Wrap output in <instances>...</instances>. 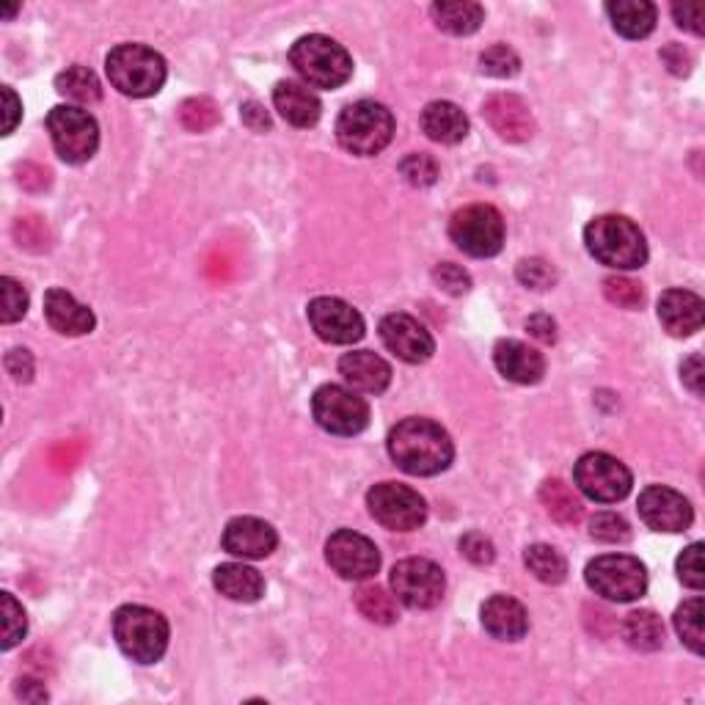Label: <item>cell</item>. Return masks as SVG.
Segmentation results:
<instances>
[{"label": "cell", "mask_w": 705, "mask_h": 705, "mask_svg": "<svg viewBox=\"0 0 705 705\" xmlns=\"http://www.w3.org/2000/svg\"><path fill=\"white\" fill-rule=\"evenodd\" d=\"M659 320L672 336H692L703 328L705 303L689 290H667L659 298Z\"/></svg>", "instance_id": "obj_22"}, {"label": "cell", "mask_w": 705, "mask_h": 705, "mask_svg": "<svg viewBox=\"0 0 705 705\" xmlns=\"http://www.w3.org/2000/svg\"><path fill=\"white\" fill-rule=\"evenodd\" d=\"M0 601H3V650H12L29 631V617L12 593H3Z\"/></svg>", "instance_id": "obj_41"}, {"label": "cell", "mask_w": 705, "mask_h": 705, "mask_svg": "<svg viewBox=\"0 0 705 705\" xmlns=\"http://www.w3.org/2000/svg\"><path fill=\"white\" fill-rule=\"evenodd\" d=\"M47 130H51L53 146L58 157L67 163H86L94 157L100 146V127L89 111L78 105H56L47 113Z\"/></svg>", "instance_id": "obj_9"}, {"label": "cell", "mask_w": 705, "mask_h": 705, "mask_svg": "<svg viewBox=\"0 0 705 705\" xmlns=\"http://www.w3.org/2000/svg\"><path fill=\"white\" fill-rule=\"evenodd\" d=\"M389 455L394 463L414 477H433L449 469L455 458V447L449 433L438 422L411 416L392 427L387 438Z\"/></svg>", "instance_id": "obj_1"}, {"label": "cell", "mask_w": 705, "mask_h": 705, "mask_svg": "<svg viewBox=\"0 0 705 705\" xmlns=\"http://www.w3.org/2000/svg\"><path fill=\"white\" fill-rule=\"evenodd\" d=\"M623 639L631 645L634 650H642V653H653L664 645V623L656 612L639 609L626 615L623 620Z\"/></svg>", "instance_id": "obj_30"}, {"label": "cell", "mask_w": 705, "mask_h": 705, "mask_svg": "<svg viewBox=\"0 0 705 705\" xmlns=\"http://www.w3.org/2000/svg\"><path fill=\"white\" fill-rule=\"evenodd\" d=\"M18 694L23 700H29V703H42V700H47V689L42 686L40 681H31V678H23V681H18Z\"/></svg>", "instance_id": "obj_56"}, {"label": "cell", "mask_w": 705, "mask_h": 705, "mask_svg": "<svg viewBox=\"0 0 705 705\" xmlns=\"http://www.w3.org/2000/svg\"><path fill=\"white\" fill-rule=\"evenodd\" d=\"M18 9H20V7H9V9H3V14H7V18H12V14L18 12Z\"/></svg>", "instance_id": "obj_57"}, {"label": "cell", "mask_w": 705, "mask_h": 705, "mask_svg": "<svg viewBox=\"0 0 705 705\" xmlns=\"http://www.w3.org/2000/svg\"><path fill=\"white\" fill-rule=\"evenodd\" d=\"M639 515L656 533H686L692 526V504L667 485H650L639 493Z\"/></svg>", "instance_id": "obj_17"}, {"label": "cell", "mask_w": 705, "mask_h": 705, "mask_svg": "<svg viewBox=\"0 0 705 705\" xmlns=\"http://www.w3.org/2000/svg\"><path fill=\"white\" fill-rule=\"evenodd\" d=\"M526 331L538 342H544V345H555L557 339V323L549 314H533V317L526 320Z\"/></svg>", "instance_id": "obj_53"}, {"label": "cell", "mask_w": 705, "mask_h": 705, "mask_svg": "<svg viewBox=\"0 0 705 705\" xmlns=\"http://www.w3.org/2000/svg\"><path fill=\"white\" fill-rule=\"evenodd\" d=\"M14 235H18L20 246L31 248V251H45L51 246V230L42 219L36 215H29V219H20L18 226H14Z\"/></svg>", "instance_id": "obj_45"}, {"label": "cell", "mask_w": 705, "mask_h": 705, "mask_svg": "<svg viewBox=\"0 0 705 705\" xmlns=\"http://www.w3.org/2000/svg\"><path fill=\"white\" fill-rule=\"evenodd\" d=\"M422 130L436 144H460L469 135V116L455 102L436 100L422 111Z\"/></svg>", "instance_id": "obj_26"}, {"label": "cell", "mask_w": 705, "mask_h": 705, "mask_svg": "<svg viewBox=\"0 0 705 705\" xmlns=\"http://www.w3.org/2000/svg\"><path fill=\"white\" fill-rule=\"evenodd\" d=\"M45 317L58 334H67V336L91 334L97 325L94 312H91L89 306H83V303L75 301V295H69V292L61 290V287L47 290Z\"/></svg>", "instance_id": "obj_25"}, {"label": "cell", "mask_w": 705, "mask_h": 705, "mask_svg": "<svg viewBox=\"0 0 705 705\" xmlns=\"http://www.w3.org/2000/svg\"><path fill=\"white\" fill-rule=\"evenodd\" d=\"M604 295L606 301L620 309H639L645 303L642 284L628 279V276H609V279H604Z\"/></svg>", "instance_id": "obj_38"}, {"label": "cell", "mask_w": 705, "mask_h": 705, "mask_svg": "<svg viewBox=\"0 0 705 705\" xmlns=\"http://www.w3.org/2000/svg\"><path fill=\"white\" fill-rule=\"evenodd\" d=\"M400 174L414 188H430L438 180V163L430 155H409L400 163Z\"/></svg>", "instance_id": "obj_43"}, {"label": "cell", "mask_w": 705, "mask_h": 705, "mask_svg": "<svg viewBox=\"0 0 705 705\" xmlns=\"http://www.w3.org/2000/svg\"><path fill=\"white\" fill-rule=\"evenodd\" d=\"M433 281H436L444 292H449V295H463V292L471 290V276L466 273L460 265H452V262L436 265V270H433Z\"/></svg>", "instance_id": "obj_46"}, {"label": "cell", "mask_w": 705, "mask_h": 705, "mask_svg": "<svg viewBox=\"0 0 705 705\" xmlns=\"http://www.w3.org/2000/svg\"><path fill=\"white\" fill-rule=\"evenodd\" d=\"M370 515L392 533H411L419 529L427 518V502L409 485L400 482H378L367 493Z\"/></svg>", "instance_id": "obj_11"}, {"label": "cell", "mask_w": 705, "mask_h": 705, "mask_svg": "<svg viewBox=\"0 0 705 705\" xmlns=\"http://www.w3.org/2000/svg\"><path fill=\"white\" fill-rule=\"evenodd\" d=\"M336 138L342 149L359 157H372L387 149L394 138V116L376 100L347 105L336 119Z\"/></svg>", "instance_id": "obj_3"}, {"label": "cell", "mask_w": 705, "mask_h": 705, "mask_svg": "<svg viewBox=\"0 0 705 705\" xmlns=\"http://www.w3.org/2000/svg\"><path fill=\"white\" fill-rule=\"evenodd\" d=\"M515 276H518L521 284L529 287V290H549V287H555L557 281L555 268L540 257L521 259L518 268H515Z\"/></svg>", "instance_id": "obj_42"}, {"label": "cell", "mask_w": 705, "mask_h": 705, "mask_svg": "<svg viewBox=\"0 0 705 705\" xmlns=\"http://www.w3.org/2000/svg\"><path fill=\"white\" fill-rule=\"evenodd\" d=\"M573 482L588 499L601 504H615L631 493V471L626 463L606 452H588L573 466Z\"/></svg>", "instance_id": "obj_12"}, {"label": "cell", "mask_w": 705, "mask_h": 705, "mask_svg": "<svg viewBox=\"0 0 705 705\" xmlns=\"http://www.w3.org/2000/svg\"><path fill=\"white\" fill-rule=\"evenodd\" d=\"M290 64L306 80V86H314V89H339L352 75L350 53L323 34L301 36L292 45Z\"/></svg>", "instance_id": "obj_4"}, {"label": "cell", "mask_w": 705, "mask_h": 705, "mask_svg": "<svg viewBox=\"0 0 705 705\" xmlns=\"http://www.w3.org/2000/svg\"><path fill=\"white\" fill-rule=\"evenodd\" d=\"M356 606H359L361 615L370 623H378V626H392L398 620V598L389 595L383 588H361L356 593Z\"/></svg>", "instance_id": "obj_34"}, {"label": "cell", "mask_w": 705, "mask_h": 705, "mask_svg": "<svg viewBox=\"0 0 705 705\" xmlns=\"http://www.w3.org/2000/svg\"><path fill=\"white\" fill-rule=\"evenodd\" d=\"M675 631L692 653L703 656V598H692L678 606Z\"/></svg>", "instance_id": "obj_35"}, {"label": "cell", "mask_w": 705, "mask_h": 705, "mask_svg": "<svg viewBox=\"0 0 705 705\" xmlns=\"http://www.w3.org/2000/svg\"><path fill=\"white\" fill-rule=\"evenodd\" d=\"M3 102H7V124H3V133H14V127H18L20 122V113H23V105H20L18 94H14L12 89H3Z\"/></svg>", "instance_id": "obj_55"}, {"label": "cell", "mask_w": 705, "mask_h": 705, "mask_svg": "<svg viewBox=\"0 0 705 705\" xmlns=\"http://www.w3.org/2000/svg\"><path fill=\"white\" fill-rule=\"evenodd\" d=\"M678 579L686 588L703 590L705 588V568H703V544H692L678 557Z\"/></svg>", "instance_id": "obj_44"}, {"label": "cell", "mask_w": 705, "mask_h": 705, "mask_svg": "<svg viewBox=\"0 0 705 705\" xmlns=\"http://www.w3.org/2000/svg\"><path fill=\"white\" fill-rule=\"evenodd\" d=\"M672 18H675L678 29L689 31V34L694 36H703L705 34V7L703 3H675L672 7Z\"/></svg>", "instance_id": "obj_48"}, {"label": "cell", "mask_w": 705, "mask_h": 705, "mask_svg": "<svg viewBox=\"0 0 705 705\" xmlns=\"http://www.w3.org/2000/svg\"><path fill=\"white\" fill-rule=\"evenodd\" d=\"M661 61L667 64L672 75H689L692 72V56L689 51H683V45H667L661 51Z\"/></svg>", "instance_id": "obj_52"}, {"label": "cell", "mask_w": 705, "mask_h": 705, "mask_svg": "<svg viewBox=\"0 0 705 705\" xmlns=\"http://www.w3.org/2000/svg\"><path fill=\"white\" fill-rule=\"evenodd\" d=\"M482 116L499 138L510 144H524L535 135V119L529 105L515 94H493L482 105Z\"/></svg>", "instance_id": "obj_19"}, {"label": "cell", "mask_w": 705, "mask_h": 705, "mask_svg": "<svg viewBox=\"0 0 705 705\" xmlns=\"http://www.w3.org/2000/svg\"><path fill=\"white\" fill-rule=\"evenodd\" d=\"M590 538L601 540V544H626L631 538V526L623 515L604 510L590 518Z\"/></svg>", "instance_id": "obj_37"}, {"label": "cell", "mask_w": 705, "mask_h": 705, "mask_svg": "<svg viewBox=\"0 0 705 705\" xmlns=\"http://www.w3.org/2000/svg\"><path fill=\"white\" fill-rule=\"evenodd\" d=\"M584 246L606 268L637 270L648 262L645 235L626 215H598L590 221L584 230Z\"/></svg>", "instance_id": "obj_2"}, {"label": "cell", "mask_w": 705, "mask_h": 705, "mask_svg": "<svg viewBox=\"0 0 705 705\" xmlns=\"http://www.w3.org/2000/svg\"><path fill=\"white\" fill-rule=\"evenodd\" d=\"M444 590V571L425 557H409L392 568V593L409 609H433L441 604Z\"/></svg>", "instance_id": "obj_13"}, {"label": "cell", "mask_w": 705, "mask_h": 705, "mask_svg": "<svg viewBox=\"0 0 705 705\" xmlns=\"http://www.w3.org/2000/svg\"><path fill=\"white\" fill-rule=\"evenodd\" d=\"M0 298H3V309H0V320L3 323L9 325L25 317V312H29V292L23 290V284L18 279H12V276L0 279Z\"/></svg>", "instance_id": "obj_40"}, {"label": "cell", "mask_w": 705, "mask_h": 705, "mask_svg": "<svg viewBox=\"0 0 705 705\" xmlns=\"http://www.w3.org/2000/svg\"><path fill=\"white\" fill-rule=\"evenodd\" d=\"M7 372L18 383H29L34 378V356H31L25 347H14V350L7 352Z\"/></svg>", "instance_id": "obj_49"}, {"label": "cell", "mask_w": 705, "mask_h": 705, "mask_svg": "<svg viewBox=\"0 0 705 705\" xmlns=\"http://www.w3.org/2000/svg\"><path fill=\"white\" fill-rule=\"evenodd\" d=\"M224 551H230L232 557H240V560H265L276 551L279 546V535H276L273 526L262 518H254V515H240V518H232L224 529Z\"/></svg>", "instance_id": "obj_18"}, {"label": "cell", "mask_w": 705, "mask_h": 705, "mask_svg": "<svg viewBox=\"0 0 705 705\" xmlns=\"http://www.w3.org/2000/svg\"><path fill=\"white\" fill-rule=\"evenodd\" d=\"M314 334L328 345H352L365 336V317L339 298H314L306 309Z\"/></svg>", "instance_id": "obj_15"}, {"label": "cell", "mask_w": 705, "mask_h": 705, "mask_svg": "<svg viewBox=\"0 0 705 705\" xmlns=\"http://www.w3.org/2000/svg\"><path fill=\"white\" fill-rule=\"evenodd\" d=\"M339 376L352 392L383 394L392 383V367L372 350H352L342 356Z\"/></svg>", "instance_id": "obj_21"}, {"label": "cell", "mask_w": 705, "mask_h": 705, "mask_svg": "<svg viewBox=\"0 0 705 705\" xmlns=\"http://www.w3.org/2000/svg\"><path fill=\"white\" fill-rule=\"evenodd\" d=\"M540 502H544L546 513H549L551 518L566 526L577 524L584 515L582 499H579L577 493H573V488L566 485L562 480H546L544 485H540Z\"/></svg>", "instance_id": "obj_31"}, {"label": "cell", "mask_w": 705, "mask_h": 705, "mask_svg": "<svg viewBox=\"0 0 705 705\" xmlns=\"http://www.w3.org/2000/svg\"><path fill=\"white\" fill-rule=\"evenodd\" d=\"M240 116H243V124L251 127L254 133H265V130H270V116L259 102H243Z\"/></svg>", "instance_id": "obj_54"}, {"label": "cell", "mask_w": 705, "mask_h": 705, "mask_svg": "<svg viewBox=\"0 0 705 705\" xmlns=\"http://www.w3.org/2000/svg\"><path fill=\"white\" fill-rule=\"evenodd\" d=\"M381 339L405 365H425L436 352V342H433L430 331L411 314L398 312L381 320Z\"/></svg>", "instance_id": "obj_16"}, {"label": "cell", "mask_w": 705, "mask_h": 705, "mask_svg": "<svg viewBox=\"0 0 705 705\" xmlns=\"http://www.w3.org/2000/svg\"><path fill=\"white\" fill-rule=\"evenodd\" d=\"M460 555L469 562H474V566H491L496 549H493L491 538H485L482 533H469L460 538Z\"/></svg>", "instance_id": "obj_47"}, {"label": "cell", "mask_w": 705, "mask_h": 705, "mask_svg": "<svg viewBox=\"0 0 705 705\" xmlns=\"http://www.w3.org/2000/svg\"><path fill=\"white\" fill-rule=\"evenodd\" d=\"M480 617L485 631L502 642H518L529 631V615H526L524 604L510 598V595H491L482 604Z\"/></svg>", "instance_id": "obj_23"}, {"label": "cell", "mask_w": 705, "mask_h": 705, "mask_svg": "<svg viewBox=\"0 0 705 705\" xmlns=\"http://www.w3.org/2000/svg\"><path fill=\"white\" fill-rule=\"evenodd\" d=\"M480 69L491 78H513L521 69V58L513 47L493 45L480 56Z\"/></svg>", "instance_id": "obj_39"}, {"label": "cell", "mask_w": 705, "mask_h": 705, "mask_svg": "<svg viewBox=\"0 0 705 705\" xmlns=\"http://www.w3.org/2000/svg\"><path fill=\"white\" fill-rule=\"evenodd\" d=\"M273 105L279 116L292 127H314L320 122V105L317 94L309 86L298 83V80H281L273 89Z\"/></svg>", "instance_id": "obj_24"}, {"label": "cell", "mask_w": 705, "mask_h": 705, "mask_svg": "<svg viewBox=\"0 0 705 705\" xmlns=\"http://www.w3.org/2000/svg\"><path fill=\"white\" fill-rule=\"evenodd\" d=\"M588 588L595 595L606 601H617V604H628V601L642 598L648 590V573L637 557L628 555H604L595 557L584 571Z\"/></svg>", "instance_id": "obj_8"}, {"label": "cell", "mask_w": 705, "mask_h": 705, "mask_svg": "<svg viewBox=\"0 0 705 705\" xmlns=\"http://www.w3.org/2000/svg\"><path fill=\"white\" fill-rule=\"evenodd\" d=\"M18 180L25 191H45L51 186V174H47V168L36 166V163H23L18 168Z\"/></svg>", "instance_id": "obj_51"}, {"label": "cell", "mask_w": 705, "mask_h": 705, "mask_svg": "<svg viewBox=\"0 0 705 705\" xmlns=\"http://www.w3.org/2000/svg\"><path fill=\"white\" fill-rule=\"evenodd\" d=\"M105 72L124 97H152L166 83V61L146 45H119L108 53Z\"/></svg>", "instance_id": "obj_6"}, {"label": "cell", "mask_w": 705, "mask_h": 705, "mask_svg": "<svg viewBox=\"0 0 705 705\" xmlns=\"http://www.w3.org/2000/svg\"><path fill=\"white\" fill-rule=\"evenodd\" d=\"M524 566L544 584H562L568 577V562L555 546L535 544L524 551Z\"/></svg>", "instance_id": "obj_33"}, {"label": "cell", "mask_w": 705, "mask_h": 705, "mask_svg": "<svg viewBox=\"0 0 705 705\" xmlns=\"http://www.w3.org/2000/svg\"><path fill=\"white\" fill-rule=\"evenodd\" d=\"M213 584L221 595L237 604H254L265 595V579L243 562H226V566L215 568Z\"/></svg>", "instance_id": "obj_27"}, {"label": "cell", "mask_w": 705, "mask_h": 705, "mask_svg": "<svg viewBox=\"0 0 705 705\" xmlns=\"http://www.w3.org/2000/svg\"><path fill=\"white\" fill-rule=\"evenodd\" d=\"M449 240L477 259L496 257L504 246L502 213L491 204H469L449 221Z\"/></svg>", "instance_id": "obj_7"}, {"label": "cell", "mask_w": 705, "mask_h": 705, "mask_svg": "<svg viewBox=\"0 0 705 705\" xmlns=\"http://www.w3.org/2000/svg\"><path fill=\"white\" fill-rule=\"evenodd\" d=\"M312 414L331 436H359L370 425V405L352 389L325 383L314 392Z\"/></svg>", "instance_id": "obj_10"}, {"label": "cell", "mask_w": 705, "mask_h": 705, "mask_svg": "<svg viewBox=\"0 0 705 705\" xmlns=\"http://www.w3.org/2000/svg\"><path fill=\"white\" fill-rule=\"evenodd\" d=\"M606 14H609L612 25L626 40H645L653 34L656 29V7L650 0H612L606 3Z\"/></svg>", "instance_id": "obj_28"}, {"label": "cell", "mask_w": 705, "mask_h": 705, "mask_svg": "<svg viewBox=\"0 0 705 705\" xmlns=\"http://www.w3.org/2000/svg\"><path fill=\"white\" fill-rule=\"evenodd\" d=\"M433 23L452 36H469L485 20V9L471 0H455V3H433L430 7Z\"/></svg>", "instance_id": "obj_29"}, {"label": "cell", "mask_w": 705, "mask_h": 705, "mask_svg": "<svg viewBox=\"0 0 705 705\" xmlns=\"http://www.w3.org/2000/svg\"><path fill=\"white\" fill-rule=\"evenodd\" d=\"M113 637L124 656L138 664H155L168 648V620L149 606H122L113 615Z\"/></svg>", "instance_id": "obj_5"}, {"label": "cell", "mask_w": 705, "mask_h": 705, "mask_svg": "<svg viewBox=\"0 0 705 705\" xmlns=\"http://www.w3.org/2000/svg\"><path fill=\"white\" fill-rule=\"evenodd\" d=\"M56 91L67 100L78 102V105H94V102L102 100V86L97 75L89 67H80V64L67 67L58 75Z\"/></svg>", "instance_id": "obj_32"}, {"label": "cell", "mask_w": 705, "mask_h": 705, "mask_svg": "<svg viewBox=\"0 0 705 705\" xmlns=\"http://www.w3.org/2000/svg\"><path fill=\"white\" fill-rule=\"evenodd\" d=\"M325 560L342 579L365 582V579L376 577L378 568H381V551L365 535L352 533V529H339L325 544Z\"/></svg>", "instance_id": "obj_14"}, {"label": "cell", "mask_w": 705, "mask_h": 705, "mask_svg": "<svg viewBox=\"0 0 705 705\" xmlns=\"http://www.w3.org/2000/svg\"><path fill=\"white\" fill-rule=\"evenodd\" d=\"M681 378L683 387L689 389L692 394L703 398V381H705V370H703V356L700 352H692L686 361L681 365Z\"/></svg>", "instance_id": "obj_50"}, {"label": "cell", "mask_w": 705, "mask_h": 705, "mask_svg": "<svg viewBox=\"0 0 705 705\" xmlns=\"http://www.w3.org/2000/svg\"><path fill=\"white\" fill-rule=\"evenodd\" d=\"M493 365L507 381L521 383V387H533L546 376L544 352L529 347L521 339H502L493 347Z\"/></svg>", "instance_id": "obj_20"}, {"label": "cell", "mask_w": 705, "mask_h": 705, "mask_svg": "<svg viewBox=\"0 0 705 705\" xmlns=\"http://www.w3.org/2000/svg\"><path fill=\"white\" fill-rule=\"evenodd\" d=\"M180 122L191 133H208L221 122V111L210 97H191L180 105Z\"/></svg>", "instance_id": "obj_36"}]
</instances>
